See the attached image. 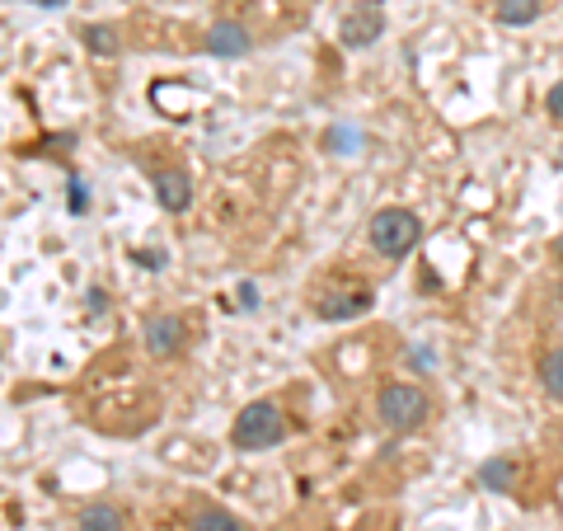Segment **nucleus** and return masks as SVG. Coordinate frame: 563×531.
<instances>
[{
  "mask_svg": "<svg viewBox=\"0 0 563 531\" xmlns=\"http://www.w3.org/2000/svg\"><path fill=\"white\" fill-rule=\"evenodd\" d=\"M122 527H127V513H122L118 503L99 499L80 508V531H122Z\"/></svg>",
  "mask_w": 563,
  "mask_h": 531,
  "instance_id": "1a4fd4ad",
  "label": "nucleus"
},
{
  "mask_svg": "<svg viewBox=\"0 0 563 531\" xmlns=\"http://www.w3.org/2000/svg\"><path fill=\"white\" fill-rule=\"evenodd\" d=\"M540 386H545V395H554L563 405V348H549L545 362H540Z\"/></svg>",
  "mask_w": 563,
  "mask_h": 531,
  "instance_id": "ddd939ff",
  "label": "nucleus"
},
{
  "mask_svg": "<svg viewBox=\"0 0 563 531\" xmlns=\"http://www.w3.org/2000/svg\"><path fill=\"white\" fill-rule=\"evenodd\" d=\"M549 254H554V264H563V231L554 235V245H549Z\"/></svg>",
  "mask_w": 563,
  "mask_h": 531,
  "instance_id": "a211bd4d",
  "label": "nucleus"
},
{
  "mask_svg": "<svg viewBox=\"0 0 563 531\" xmlns=\"http://www.w3.org/2000/svg\"><path fill=\"white\" fill-rule=\"evenodd\" d=\"M381 33H385V5H381V0H362V5L343 19L338 38H343V47H352V52H357V47H371Z\"/></svg>",
  "mask_w": 563,
  "mask_h": 531,
  "instance_id": "20e7f679",
  "label": "nucleus"
},
{
  "mask_svg": "<svg viewBox=\"0 0 563 531\" xmlns=\"http://www.w3.org/2000/svg\"><path fill=\"white\" fill-rule=\"evenodd\" d=\"M493 19L507 24V29H526V24L540 19V0H498V5H493Z\"/></svg>",
  "mask_w": 563,
  "mask_h": 531,
  "instance_id": "f8f14e48",
  "label": "nucleus"
},
{
  "mask_svg": "<svg viewBox=\"0 0 563 531\" xmlns=\"http://www.w3.org/2000/svg\"><path fill=\"white\" fill-rule=\"evenodd\" d=\"M479 485L488 494H507V489L517 485V461H507V456H488L484 466H479Z\"/></svg>",
  "mask_w": 563,
  "mask_h": 531,
  "instance_id": "9b49d317",
  "label": "nucleus"
},
{
  "mask_svg": "<svg viewBox=\"0 0 563 531\" xmlns=\"http://www.w3.org/2000/svg\"><path fill=\"white\" fill-rule=\"evenodd\" d=\"M240 306L244 311H259V287L254 282H240Z\"/></svg>",
  "mask_w": 563,
  "mask_h": 531,
  "instance_id": "dca6fc26",
  "label": "nucleus"
},
{
  "mask_svg": "<svg viewBox=\"0 0 563 531\" xmlns=\"http://www.w3.org/2000/svg\"><path fill=\"white\" fill-rule=\"evenodd\" d=\"M249 47H254L249 43V29L235 24V19H216L212 29H207V52L221 57V62H235V57H244Z\"/></svg>",
  "mask_w": 563,
  "mask_h": 531,
  "instance_id": "6e6552de",
  "label": "nucleus"
},
{
  "mask_svg": "<svg viewBox=\"0 0 563 531\" xmlns=\"http://www.w3.org/2000/svg\"><path fill=\"white\" fill-rule=\"evenodd\" d=\"M545 109H549V118H554V123H563V80H554V85H549Z\"/></svg>",
  "mask_w": 563,
  "mask_h": 531,
  "instance_id": "2eb2a0df",
  "label": "nucleus"
},
{
  "mask_svg": "<svg viewBox=\"0 0 563 531\" xmlns=\"http://www.w3.org/2000/svg\"><path fill=\"white\" fill-rule=\"evenodd\" d=\"M33 5H43V10H57V5H66V0H33Z\"/></svg>",
  "mask_w": 563,
  "mask_h": 531,
  "instance_id": "6ab92c4d",
  "label": "nucleus"
},
{
  "mask_svg": "<svg viewBox=\"0 0 563 531\" xmlns=\"http://www.w3.org/2000/svg\"><path fill=\"white\" fill-rule=\"evenodd\" d=\"M287 438V414L277 400H249L230 423V447L235 452H268Z\"/></svg>",
  "mask_w": 563,
  "mask_h": 531,
  "instance_id": "f257e3e1",
  "label": "nucleus"
},
{
  "mask_svg": "<svg viewBox=\"0 0 563 531\" xmlns=\"http://www.w3.org/2000/svg\"><path fill=\"white\" fill-rule=\"evenodd\" d=\"M80 43L90 57H118L122 52V29L118 24H85L80 29Z\"/></svg>",
  "mask_w": 563,
  "mask_h": 531,
  "instance_id": "9d476101",
  "label": "nucleus"
},
{
  "mask_svg": "<svg viewBox=\"0 0 563 531\" xmlns=\"http://www.w3.org/2000/svg\"><path fill=\"white\" fill-rule=\"evenodd\" d=\"M141 339H146V353H151V358H174V353H183V344H188V325H183V315H151V320L141 325Z\"/></svg>",
  "mask_w": 563,
  "mask_h": 531,
  "instance_id": "39448f33",
  "label": "nucleus"
},
{
  "mask_svg": "<svg viewBox=\"0 0 563 531\" xmlns=\"http://www.w3.org/2000/svg\"><path fill=\"white\" fill-rule=\"evenodd\" d=\"M155 184V198H160V207H165L169 217H179V212H188L193 207V179H188V170H155L151 174Z\"/></svg>",
  "mask_w": 563,
  "mask_h": 531,
  "instance_id": "0eeeda50",
  "label": "nucleus"
},
{
  "mask_svg": "<svg viewBox=\"0 0 563 531\" xmlns=\"http://www.w3.org/2000/svg\"><path fill=\"white\" fill-rule=\"evenodd\" d=\"M71 207L85 212V184H80V179H71Z\"/></svg>",
  "mask_w": 563,
  "mask_h": 531,
  "instance_id": "f3484780",
  "label": "nucleus"
},
{
  "mask_svg": "<svg viewBox=\"0 0 563 531\" xmlns=\"http://www.w3.org/2000/svg\"><path fill=\"white\" fill-rule=\"evenodd\" d=\"M427 414H432V400H427L418 386H409V381H390V386H381V395H376V419H381V428H390V433H413V428H423Z\"/></svg>",
  "mask_w": 563,
  "mask_h": 531,
  "instance_id": "7ed1b4c3",
  "label": "nucleus"
},
{
  "mask_svg": "<svg viewBox=\"0 0 563 531\" xmlns=\"http://www.w3.org/2000/svg\"><path fill=\"white\" fill-rule=\"evenodd\" d=\"M193 531H249L235 513H226V508H207V513L193 522Z\"/></svg>",
  "mask_w": 563,
  "mask_h": 531,
  "instance_id": "4468645a",
  "label": "nucleus"
},
{
  "mask_svg": "<svg viewBox=\"0 0 563 531\" xmlns=\"http://www.w3.org/2000/svg\"><path fill=\"white\" fill-rule=\"evenodd\" d=\"M366 235H371V250L381 259H409L418 250V240H423V221L409 207H381L366 226Z\"/></svg>",
  "mask_w": 563,
  "mask_h": 531,
  "instance_id": "f03ea898",
  "label": "nucleus"
},
{
  "mask_svg": "<svg viewBox=\"0 0 563 531\" xmlns=\"http://www.w3.org/2000/svg\"><path fill=\"white\" fill-rule=\"evenodd\" d=\"M376 306V297L366 292V287H348V292H324V297L310 301V311L320 315V320H357Z\"/></svg>",
  "mask_w": 563,
  "mask_h": 531,
  "instance_id": "423d86ee",
  "label": "nucleus"
}]
</instances>
